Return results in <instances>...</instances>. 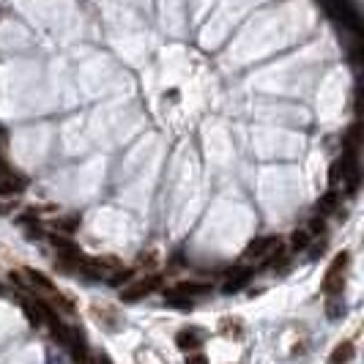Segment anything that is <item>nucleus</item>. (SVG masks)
I'll use <instances>...</instances> for the list:
<instances>
[{
  "label": "nucleus",
  "instance_id": "7ed1b4c3",
  "mask_svg": "<svg viewBox=\"0 0 364 364\" xmlns=\"http://www.w3.org/2000/svg\"><path fill=\"white\" fill-rule=\"evenodd\" d=\"M156 288H159V277H143V280L126 285V288L121 291V298H124V301H140L143 296L153 293Z\"/></svg>",
  "mask_w": 364,
  "mask_h": 364
},
{
  "label": "nucleus",
  "instance_id": "6e6552de",
  "mask_svg": "<svg viewBox=\"0 0 364 364\" xmlns=\"http://www.w3.org/2000/svg\"><path fill=\"white\" fill-rule=\"evenodd\" d=\"M351 359H354V343H340V345L334 348L329 364H348Z\"/></svg>",
  "mask_w": 364,
  "mask_h": 364
},
{
  "label": "nucleus",
  "instance_id": "423d86ee",
  "mask_svg": "<svg viewBox=\"0 0 364 364\" xmlns=\"http://www.w3.org/2000/svg\"><path fill=\"white\" fill-rule=\"evenodd\" d=\"M175 345L181 348V351H195V348H200L203 345V337L198 334V332H178V337H175Z\"/></svg>",
  "mask_w": 364,
  "mask_h": 364
},
{
  "label": "nucleus",
  "instance_id": "f257e3e1",
  "mask_svg": "<svg viewBox=\"0 0 364 364\" xmlns=\"http://www.w3.org/2000/svg\"><path fill=\"white\" fill-rule=\"evenodd\" d=\"M348 263H351V255H348L345 249L334 255V260L329 263L326 277H323V293L334 296V293L343 291V285H345V274H348Z\"/></svg>",
  "mask_w": 364,
  "mask_h": 364
},
{
  "label": "nucleus",
  "instance_id": "9b49d317",
  "mask_svg": "<svg viewBox=\"0 0 364 364\" xmlns=\"http://www.w3.org/2000/svg\"><path fill=\"white\" fill-rule=\"evenodd\" d=\"M0 293H3V288H0Z\"/></svg>",
  "mask_w": 364,
  "mask_h": 364
},
{
  "label": "nucleus",
  "instance_id": "0eeeda50",
  "mask_svg": "<svg viewBox=\"0 0 364 364\" xmlns=\"http://www.w3.org/2000/svg\"><path fill=\"white\" fill-rule=\"evenodd\" d=\"M249 277H252V271H249L247 266H238V269H236V271L230 274V280H227V285H224V291H227V293L238 291V288H241V285H244V282H247Z\"/></svg>",
  "mask_w": 364,
  "mask_h": 364
},
{
  "label": "nucleus",
  "instance_id": "f03ea898",
  "mask_svg": "<svg viewBox=\"0 0 364 364\" xmlns=\"http://www.w3.org/2000/svg\"><path fill=\"white\" fill-rule=\"evenodd\" d=\"M274 252H280V241H277L274 236H263V238H255V241L244 249L241 263L247 266V263H252V260H266V258H271Z\"/></svg>",
  "mask_w": 364,
  "mask_h": 364
},
{
  "label": "nucleus",
  "instance_id": "1a4fd4ad",
  "mask_svg": "<svg viewBox=\"0 0 364 364\" xmlns=\"http://www.w3.org/2000/svg\"><path fill=\"white\" fill-rule=\"evenodd\" d=\"M186 364H209V359H206L203 354H189V356H186Z\"/></svg>",
  "mask_w": 364,
  "mask_h": 364
},
{
  "label": "nucleus",
  "instance_id": "9d476101",
  "mask_svg": "<svg viewBox=\"0 0 364 364\" xmlns=\"http://www.w3.org/2000/svg\"><path fill=\"white\" fill-rule=\"evenodd\" d=\"M307 244V236L304 233H293V247H304Z\"/></svg>",
  "mask_w": 364,
  "mask_h": 364
},
{
  "label": "nucleus",
  "instance_id": "39448f33",
  "mask_svg": "<svg viewBox=\"0 0 364 364\" xmlns=\"http://www.w3.org/2000/svg\"><path fill=\"white\" fill-rule=\"evenodd\" d=\"M66 345L72 348L74 364H88V348H85V340H82V334H79V332H69Z\"/></svg>",
  "mask_w": 364,
  "mask_h": 364
},
{
  "label": "nucleus",
  "instance_id": "20e7f679",
  "mask_svg": "<svg viewBox=\"0 0 364 364\" xmlns=\"http://www.w3.org/2000/svg\"><path fill=\"white\" fill-rule=\"evenodd\" d=\"M25 186H28V181H25L22 175H17L14 170H8V173L0 175V195H17V192H22Z\"/></svg>",
  "mask_w": 364,
  "mask_h": 364
}]
</instances>
